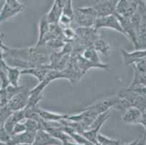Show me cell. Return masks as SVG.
I'll return each instance as SVG.
<instances>
[{
  "label": "cell",
  "mask_w": 146,
  "mask_h": 145,
  "mask_svg": "<svg viewBox=\"0 0 146 145\" xmlns=\"http://www.w3.org/2000/svg\"><path fill=\"white\" fill-rule=\"evenodd\" d=\"M111 111L108 110V111H106L103 113L100 114L98 116L95 118V119L94 120V121L92 122V125L90 126V129H94V128H97V129H100L102 128V126H103L105 123L108 121L110 118H111Z\"/></svg>",
  "instance_id": "obj_22"
},
{
  "label": "cell",
  "mask_w": 146,
  "mask_h": 145,
  "mask_svg": "<svg viewBox=\"0 0 146 145\" xmlns=\"http://www.w3.org/2000/svg\"><path fill=\"white\" fill-rule=\"evenodd\" d=\"M37 111L40 118L43 121L47 122H60L63 120L67 119L68 117V115H66V114L53 113V112L44 110L39 107L37 109Z\"/></svg>",
  "instance_id": "obj_15"
},
{
  "label": "cell",
  "mask_w": 146,
  "mask_h": 145,
  "mask_svg": "<svg viewBox=\"0 0 146 145\" xmlns=\"http://www.w3.org/2000/svg\"><path fill=\"white\" fill-rule=\"evenodd\" d=\"M100 129L94 128V129H89L87 131H84L82 135L93 145H95L98 144V135L99 134Z\"/></svg>",
  "instance_id": "obj_24"
},
{
  "label": "cell",
  "mask_w": 146,
  "mask_h": 145,
  "mask_svg": "<svg viewBox=\"0 0 146 145\" xmlns=\"http://www.w3.org/2000/svg\"><path fill=\"white\" fill-rule=\"evenodd\" d=\"M143 112L136 107H131L122 113L121 119L124 123L128 125L140 124Z\"/></svg>",
  "instance_id": "obj_8"
},
{
  "label": "cell",
  "mask_w": 146,
  "mask_h": 145,
  "mask_svg": "<svg viewBox=\"0 0 146 145\" xmlns=\"http://www.w3.org/2000/svg\"><path fill=\"white\" fill-rule=\"evenodd\" d=\"M74 21L79 27L92 28L94 27L96 19L76 10Z\"/></svg>",
  "instance_id": "obj_16"
},
{
  "label": "cell",
  "mask_w": 146,
  "mask_h": 145,
  "mask_svg": "<svg viewBox=\"0 0 146 145\" xmlns=\"http://www.w3.org/2000/svg\"><path fill=\"white\" fill-rule=\"evenodd\" d=\"M139 1L119 0L116 7V14L126 18H130L137 10Z\"/></svg>",
  "instance_id": "obj_4"
},
{
  "label": "cell",
  "mask_w": 146,
  "mask_h": 145,
  "mask_svg": "<svg viewBox=\"0 0 146 145\" xmlns=\"http://www.w3.org/2000/svg\"><path fill=\"white\" fill-rule=\"evenodd\" d=\"M36 133L30 132V131H25L20 134L13 135L11 136L10 141L7 145H17L21 144H32L35 138Z\"/></svg>",
  "instance_id": "obj_14"
},
{
  "label": "cell",
  "mask_w": 146,
  "mask_h": 145,
  "mask_svg": "<svg viewBox=\"0 0 146 145\" xmlns=\"http://www.w3.org/2000/svg\"><path fill=\"white\" fill-rule=\"evenodd\" d=\"M13 113V112L7 105H2L0 107V123L4 125L5 122L11 116Z\"/></svg>",
  "instance_id": "obj_28"
},
{
  "label": "cell",
  "mask_w": 146,
  "mask_h": 145,
  "mask_svg": "<svg viewBox=\"0 0 146 145\" xmlns=\"http://www.w3.org/2000/svg\"><path fill=\"white\" fill-rule=\"evenodd\" d=\"M5 70H6L7 75L9 80L10 84L13 86H18L20 76H21V70L17 68L11 67L7 65L5 62Z\"/></svg>",
  "instance_id": "obj_19"
},
{
  "label": "cell",
  "mask_w": 146,
  "mask_h": 145,
  "mask_svg": "<svg viewBox=\"0 0 146 145\" xmlns=\"http://www.w3.org/2000/svg\"><path fill=\"white\" fill-rule=\"evenodd\" d=\"M17 145H31V144H17Z\"/></svg>",
  "instance_id": "obj_37"
},
{
  "label": "cell",
  "mask_w": 146,
  "mask_h": 145,
  "mask_svg": "<svg viewBox=\"0 0 146 145\" xmlns=\"http://www.w3.org/2000/svg\"><path fill=\"white\" fill-rule=\"evenodd\" d=\"M0 104H1V102H0ZM1 105H2V104H1Z\"/></svg>",
  "instance_id": "obj_40"
},
{
  "label": "cell",
  "mask_w": 146,
  "mask_h": 145,
  "mask_svg": "<svg viewBox=\"0 0 146 145\" xmlns=\"http://www.w3.org/2000/svg\"><path fill=\"white\" fill-rule=\"evenodd\" d=\"M63 145H82V144H76L74 142H68V143L64 144Z\"/></svg>",
  "instance_id": "obj_35"
},
{
  "label": "cell",
  "mask_w": 146,
  "mask_h": 145,
  "mask_svg": "<svg viewBox=\"0 0 146 145\" xmlns=\"http://www.w3.org/2000/svg\"><path fill=\"white\" fill-rule=\"evenodd\" d=\"M120 145H139V140L137 139V140L133 141V142H129V143L123 144H120Z\"/></svg>",
  "instance_id": "obj_34"
},
{
  "label": "cell",
  "mask_w": 146,
  "mask_h": 145,
  "mask_svg": "<svg viewBox=\"0 0 146 145\" xmlns=\"http://www.w3.org/2000/svg\"><path fill=\"white\" fill-rule=\"evenodd\" d=\"M25 5L17 0H7L0 12V23L22 13Z\"/></svg>",
  "instance_id": "obj_1"
},
{
  "label": "cell",
  "mask_w": 146,
  "mask_h": 145,
  "mask_svg": "<svg viewBox=\"0 0 146 145\" xmlns=\"http://www.w3.org/2000/svg\"><path fill=\"white\" fill-rule=\"evenodd\" d=\"M62 127H63V126H62ZM62 127L50 128H47V129L44 130V131L48 132L52 137H54L55 139H56L57 140L60 142L61 143H62V144H64L73 142L71 138L63 131Z\"/></svg>",
  "instance_id": "obj_17"
},
{
  "label": "cell",
  "mask_w": 146,
  "mask_h": 145,
  "mask_svg": "<svg viewBox=\"0 0 146 145\" xmlns=\"http://www.w3.org/2000/svg\"><path fill=\"white\" fill-rule=\"evenodd\" d=\"M93 28L96 30L103 28L112 29V30H116L120 34L126 36L125 33L122 29L120 23L115 14L103 17V18H98L95 21Z\"/></svg>",
  "instance_id": "obj_2"
},
{
  "label": "cell",
  "mask_w": 146,
  "mask_h": 145,
  "mask_svg": "<svg viewBox=\"0 0 146 145\" xmlns=\"http://www.w3.org/2000/svg\"><path fill=\"white\" fill-rule=\"evenodd\" d=\"M98 144L100 145H120L121 142L116 139H113L101 134L98 135Z\"/></svg>",
  "instance_id": "obj_26"
},
{
  "label": "cell",
  "mask_w": 146,
  "mask_h": 145,
  "mask_svg": "<svg viewBox=\"0 0 146 145\" xmlns=\"http://www.w3.org/2000/svg\"><path fill=\"white\" fill-rule=\"evenodd\" d=\"M0 145H7L6 144H4V143H2V142H0Z\"/></svg>",
  "instance_id": "obj_39"
},
{
  "label": "cell",
  "mask_w": 146,
  "mask_h": 145,
  "mask_svg": "<svg viewBox=\"0 0 146 145\" xmlns=\"http://www.w3.org/2000/svg\"><path fill=\"white\" fill-rule=\"evenodd\" d=\"M119 100V97L117 95H116L111 97L106 98V99L100 100L99 102H97L96 103L88 106L84 109L93 112L94 113L98 115L113 108L114 106L118 103Z\"/></svg>",
  "instance_id": "obj_3"
},
{
  "label": "cell",
  "mask_w": 146,
  "mask_h": 145,
  "mask_svg": "<svg viewBox=\"0 0 146 145\" xmlns=\"http://www.w3.org/2000/svg\"><path fill=\"white\" fill-rule=\"evenodd\" d=\"M140 125H142L146 130V111L143 112V115H142L141 120H140Z\"/></svg>",
  "instance_id": "obj_33"
},
{
  "label": "cell",
  "mask_w": 146,
  "mask_h": 145,
  "mask_svg": "<svg viewBox=\"0 0 146 145\" xmlns=\"http://www.w3.org/2000/svg\"><path fill=\"white\" fill-rule=\"evenodd\" d=\"M129 86L130 87H135V86L146 87V73H143L134 69L133 79Z\"/></svg>",
  "instance_id": "obj_23"
},
{
  "label": "cell",
  "mask_w": 146,
  "mask_h": 145,
  "mask_svg": "<svg viewBox=\"0 0 146 145\" xmlns=\"http://www.w3.org/2000/svg\"><path fill=\"white\" fill-rule=\"evenodd\" d=\"M31 145H63L60 142L52 137L44 130H39Z\"/></svg>",
  "instance_id": "obj_9"
},
{
  "label": "cell",
  "mask_w": 146,
  "mask_h": 145,
  "mask_svg": "<svg viewBox=\"0 0 146 145\" xmlns=\"http://www.w3.org/2000/svg\"><path fill=\"white\" fill-rule=\"evenodd\" d=\"M11 136H12L5 129L4 126L0 129V142L7 144L10 141Z\"/></svg>",
  "instance_id": "obj_31"
},
{
  "label": "cell",
  "mask_w": 146,
  "mask_h": 145,
  "mask_svg": "<svg viewBox=\"0 0 146 145\" xmlns=\"http://www.w3.org/2000/svg\"><path fill=\"white\" fill-rule=\"evenodd\" d=\"M81 56H82L84 59L89 61V62H93V63L95 64L102 63V62H100V60L98 53L97 52L96 50H95L92 46H90V47L87 48L86 50H84V51L82 52Z\"/></svg>",
  "instance_id": "obj_20"
},
{
  "label": "cell",
  "mask_w": 146,
  "mask_h": 145,
  "mask_svg": "<svg viewBox=\"0 0 146 145\" xmlns=\"http://www.w3.org/2000/svg\"><path fill=\"white\" fill-rule=\"evenodd\" d=\"M29 92H30V90L28 89L27 88L24 87L22 91H20L16 95H15L7 102V105L10 107V110L13 112L23 110L27 106L29 98Z\"/></svg>",
  "instance_id": "obj_5"
},
{
  "label": "cell",
  "mask_w": 146,
  "mask_h": 145,
  "mask_svg": "<svg viewBox=\"0 0 146 145\" xmlns=\"http://www.w3.org/2000/svg\"><path fill=\"white\" fill-rule=\"evenodd\" d=\"M92 47L95 49L98 53L103 54V55L108 56L111 52V46L103 38H99L96 40L92 44Z\"/></svg>",
  "instance_id": "obj_21"
},
{
  "label": "cell",
  "mask_w": 146,
  "mask_h": 145,
  "mask_svg": "<svg viewBox=\"0 0 146 145\" xmlns=\"http://www.w3.org/2000/svg\"><path fill=\"white\" fill-rule=\"evenodd\" d=\"M49 30H50V23L44 16L42 19L39 20V36H38V40H37L36 46H44V41L46 36L48 34Z\"/></svg>",
  "instance_id": "obj_18"
},
{
  "label": "cell",
  "mask_w": 146,
  "mask_h": 145,
  "mask_svg": "<svg viewBox=\"0 0 146 145\" xmlns=\"http://www.w3.org/2000/svg\"><path fill=\"white\" fill-rule=\"evenodd\" d=\"M62 15H64L67 18H69L70 19L74 20L75 17V11L74 10L73 8V3L71 0H67L65 1L64 6L63 8V13Z\"/></svg>",
  "instance_id": "obj_25"
},
{
  "label": "cell",
  "mask_w": 146,
  "mask_h": 145,
  "mask_svg": "<svg viewBox=\"0 0 146 145\" xmlns=\"http://www.w3.org/2000/svg\"><path fill=\"white\" fill-rule=\"evenodd\" d=\"M25 131H26V128L24 124V122H20V123H18L14 126L12 136L22 134V133L25 132Z\"/></svg>",
  "instance_id": "obj_32"
},
{
  "label": "cell",
  "mask_w": 146,
  "mask_h": 145,
  "mask_svg": "<svg viewBox=\"0 0 146 145\" xmlns=\"http://www.w3.org/2000/svg\"><path fill=\"white\" fill-rule=\"evenodd\" d=\"M65 1L62 0H55L51 9L48 12L45 18L50 24H58L59 23L62 13L63 8L64 6Z\"/></svg>",
  "instance_id": "obj_7"
},
{
  "label": "cell",
  "mask_w": 146,
  "mask_h": 145,
  "mask_svg": "<svg viewBox=\"0 0 146 145\" xmlns=\"http://www.w3.org/2000/svg\"><path fill=\"white\" fill-rule=\"evenodd\" d=\"M25 120H26V117H25L24 109L19 111L13 112L11 116L4 123V128L7 131V133L12 136L14 126L18 123L24 121Z\"/></svg>",
  "instance_id": "obj_13"
},
{
  "label": "cell",
  "mask_w": 146,
  "mask_h": 145,
  "mask_svg": "<svg viewBox=\"0 0 146 145\" xmlns=\"http://www.w3.org/2000/svg\"><path fill=\"white\" fill-rule=\"evenodd\" d=\"M143 3H144L145 6V7H146V0H145V1H143Z\"/></svg>",
  "instance_id": "obj_38"
},
{
  "label": "cell",
  "mask_w": 146,
  "mask_h": 145,
  "mask_svg": "<svg viewBox=\"0 0 146 145\" xmlns=\"http://www.w3.org/2000/svg\"><path fill=\"white\" fill-rule=\"evenodd\" d=\"M121 52L122 54V58L124 60V62L127 66L133 65L135 62L140 60L146 58V50H135L134 52L126 51L124 49H121Z\"/></svg>",
  "instance_id": "obj_11"
},
{
  "label": "cell",
  "mask_w": 146,
  "mask_h": 145,
  "mask_svg": "<svg viewBox=\"0 0 146 145\" xmlns=\"http://www.w3.org/2000/svg\"><path fill=\"white\" fill-rule=\"evenodd\" d=\"M3 126H4L3 124H2V123H0V129H1V128H2L3 127Z\"/></svg>",
  "instance_id": "obj_36"
},
{
  "label": "cell",
  "mask_w": 146,
  "mask_h": 145,
  "mask_svg": "<svg viewBox=\"0 0 146 145\" xmlns=\"http://www.w3.org/2000/svg\"><path fill=\"white\" fill-rule=\"evenodd\" d=\"M50 69L49 65L47 66H41L35 68H31L23 69L21 70V75H31L35 77L39 82L42 81L48 74Z\"/></svg>",
  "instance_id": "obj_10"
},
{
  "label": "cell",
  "mask_w": 146,
  "mask_h": 145,
  "mask_svg": "<svg viewBox=\"0 0 146 145\" xmlns=\"http://www.w3.org/2000/svg\"><path fill=\"white\" fill-rule=\"evenodd\" d=\"M23 122H24V124L26 126V131H30V132L36 133L39 130H40L39 123L36 121L31 119H26Z\"/></svg>",
  "instance_id": "obj_29"
},
{
  "label": "cell",
  "mask_w": 146,
  "mask_h": 145,
  "mask_svg": "<svg viewBox=\"0 0 146 145\" xmlns=\"http://www.w3.org/2000/svg\"><path fill=\"white\" fill-rule=\"evenodd\" d=\"M135 50H146V31H139L137 38Z\"/></svg>",
  "instance_id": "obj_27"
},
{
  "label": "cell",
  "mask_w": 146,
  "mask_h": 145,
  "mask_svg": "<svg viewBox=\"0 0 146 145\" xmlns=\"http://www.w3.org/2000/svg\"><path fill=\"white\" fill-rule=\"evenodd\" d=\"M117 2L116 0H106L98 1L94 4L92 7L96 10L98 18H103L115 14Z\"/></svg>",
  "instance_id": "obj_6"
},
{
  "label": "cell",
  "mask_w": 146,
  "mask_h": 145,
  "mask_svg": "<svg viewBox=\"0 0 146 145\" xmlns=\"http://www.w3.org/2000/svg\"><path fill=\"white\" fill-rule=\"evenodd\" d=\"M76 63L78 69L81 72L82 75L86 73V72L91 68H101V69H107L108 68L109 65L108 64H95L93 62H89L84 59L81 55L76 56Z\"/></svg>",
  "instance_id": "obj_12"
},
{
  "label": "cell",
  "mask_w": 146,
  "mask_h": 145,
  "mask_svg": "<svg viewBox=\"0 0 146 145\" xmlns=\"http://www.w3.org/2000/svg\"><path fill=\"white\" fill-rule=\"evenodd\" d=\"M77 10L78 12H79V13H82L84 15H87L90 16V17L95 18V19L98 18V14H97L96 10L94 9L92 6L79 7L77 8V10Z\"/></svg>",
  "instance_id": "obj_30"
}]
</instances>
